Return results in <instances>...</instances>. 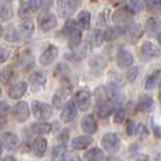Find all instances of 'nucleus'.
<instances>
[{
  "label": "nucleus",
  "mask_w": 161,
  "mask_h": 161,
  "mask_svg": "<svg viewBox=\"0 0 161 161\" xmlns=\"http://www.w3.org/2000/svg\"><path fill=\"white\" fill-rule=\"evenodd\" d=\"M0 51H2V53H0V61L6 62V61H7V57L10 55V51H8L6 47H2V50H0Z\"/></svg>",
  "instance_id": "45"
},
{
  "label": "nucleus",
  "mask_w": 161,
  "mask_h": 161,
  "mask_svg": "<svg viewBox=\"0 0 161 161\" xmlns=\"http://www.w3.org/2000/svg\"><path fill=\"white\" fill-rule=\"evenodd\" d=\"M125 119H126V109L122 108V106H119V108L114 109V113H113L114 123L120 125V123H123V120H125Z\"/></svg>",
  "instance_id": "40"
},
{
  "label": "nucleus",
  "mask_w": 161,
  "mask_h": 161,
  "mask_svg": "<svg viewBox=\"0 0 161 161\" xmlns=\"http://www.w3.org/2000/svg\"><path fill=\"white\" fill-rule=\"evenodd\" d=\"M47 146H48V142L44 137H37L31 143V151L34 153L36 157H42L45 154V151H47Z\"/></svg>",
  "instance_id": "16"
},
{
  "label": "nucleus",
  "mask_w": 161,
  "mask_h": 161,
  "mask_svg": "<svg viewBox=\"0 0 161 161\" xmlns=\"http://www.w3.org/2000/svg\"><path fill=\"white\" fill-rule=\"evenodd\" d=\"M33 11V7H31V2H21L20 3V8H19V16L21 19H27L28 14Z\"/></svg>",
  "instance_id": "39"
},
{
  "label": "nucleus",
  "mask_w": 161,
  "mask_h": 161,
  "mask_svg": "<svg viewBox=\"0 0 161 161\" xmlns=\"http://www.w3.org/2000/svg\"><path fill=\"white\" fill-rule=\"evenodd\" d=\"M160 71L157 69V71H153V72L150 74V75L146 78L144 80V88L146 89H148V91H151V89H154L157 86V80H158L160 78Z\"/></svg>",
  "instance_id": "32"
},
{
  "label": "nucleus",
  "mask_w": 161,
  "mask_h": 161,
  "mask_svg": "<svg viewBox=\"0 0 161 161\" xmlns=\"http://www.w3.org/2000/svg\"><path fill=\"white\" fill-rule=\"evenodd\" d=\"M153 106H154V100L151 96H142L139 103H137V109H139L140 112H143V113L150 112L151 109H153Z\"/></svg>",
  "instance_id": "24"
},
{
  "label": "nucleus",
  "mask_w": 161,
  "mask_h": 161,
  "mask_svg": "<svg viewBox=\"0 0 161 161\" xmlns=\"http://www.w3.org/2000/svg\"><path fill=\"white\" fill-rule=\"evenodd\" d=\"M137 131H140V139H144V137H147V129H146V126L140 125L139 127H137Z\"/></svg>",
  "instance_id": "47"
},
{
  "label": "nucleus",
  "mask_w": 161,
  "mask_h": 161,
  "mask_svg": "<svg viewBox=\"0 0 161 161\" xmlns=\"http://www.w3.org/2000/svg\"><path fill=\"white\" fill-rule=\"evenodd\" d=\"M16 71L13 67H6L2 71V83L3 85H10V82L16 78Z\"/></svg>",
  "instance_id": "30"
},
{
  "label": "nucleus",
  "mask_w": 161,
  "mask_h": 161,
  "mask_svg": "<svg viewBox=\"0 0 161 161\" xmlns=\"http://www.w3.org/2000/svg\"><path fill=\"white\" fill-rule=\"evenodd\" d=\"M31 112L38 120H48L53 116V108L48 103L38 102V100H34L31 103Z\"/></svg>",
  "instance_id": "3"
},
{
  "label": "nucleus",
  "mask_w": 161,
  "mask_h": 161,
  "mask_svg": "<svg viewBox=\"0 0 161 161\" xmlns=\"http://www.w3.org/2000/svg\"><path fill=\"white\" fill-rule=\"evenodd\" d=\"M2 146H3V148H4V150L10 151V153H14V151H17L20 148V139L14 133H10V131L3 133V136H2Z\"/></svg>",
  "instance_id": "7"
},
{
  "label": "nucleus",
  "mask_w": 161,
  "mask_h": 161,
  "mask_svg": "<svg viewBox=\"0 0 161 161\" xmlns=\"http://www.w3.org/2000/svg\"><path fill=\"white\" fill-rule=\"evenodd\" d=\"M75 103L78 106L79 110L86 112L91 106V100H92V93L88 91V89H80V91L76 92L75 95Z\"/></svg>",
  "instance_id": "9"
},
{
  "label": "nucleus",
  "mask_w": 161,
  "mask_h": 161,
  "mask_svg": "<svg viewBox=\"0 0 161 161\" xmlns=\"http://www.w3.org/2000/svg\"><path fill=\"white\" fill-rule=\"evenodd\" d=\"M27 89H28V83L25 80H19V82L13 83L8 88V92H7L8 97L10 99H20V97H23L25 95Z\"/></svg>",
  "instance_id": "12"
},
{
  "label": "nucleus",
  "mask_w": 161,
  "mask_h": 161,
  "mask_svg": "<svg viewBox=\"0 0 161 161\" xmlns=\"http://www.w3.org/2000/svg\"><path fill=\"white\" fill-rule=\"evenodd\" d=\"M3 161H17V160H16V158H14V157L8 156V157H4V158H3Z\"/></svg>",
  "instance_id": "51"
},
{
  "label": "nucleus",
  "mask_w": 161,
  "mask_h": 161,
  "mask_svg": "<svg viewBox=\"0 0 161 161\" xmlns=\"http://www.w3.org/2000/svg\"><path fill=\"white\" fill-rule=\"evenodd\" d=\"M125 34L131 40V41H136V40H139L140 37L143 36V28L140 24H131L129 28H126Z\"/></svg>",
  "instance_id": "23"
},
{
  "label": "nucleus",
  "mask_w": 161,
  "mask_h": 161,
  "mask_svg": "<svg viewBox=\"0 0 161 161\" xmlns=\"http://www.w3.org/2000/svg\"><path fill=\"white\" fill-rule=\"evenodd\" d=\"M76 31H79L76 21H74V20H71V19L67 20V23H65L64 27H62V34H64V36H67L68 38H69V37L74 36Z\"/></svg>",
  "instance_id": "31"
},
{
  "label": "nucleus",
  "mask_w": 161,
  "mask_h": 161,
  "mask_svg": "<svg viewBox=\"0 0 161 161\" xmlns=\"http://www.w3.org/2000/svg\"><path fill=\"white\" fill-rule=\"evenodd\" d=\"M68 154L69 153L67 151V147H65L64 144L55 146L53 150V161H64Z\"/></svg>",
  "instance_id": "28"
},
{
  "label": "nucleus",
  "mask_w": 161,
  "mask_h": 161,
  "mask_svg": "<svg viewBox=\"0 0 161 161\" xmlns=\"http://www.w3.org/2000/svg\"><path fill=\"white\" fill-rule=\"evenodd\" d=\"M85 53H86V47L80 45V47L75 48V50H71V53L65 54V58L69 59V61H80L85 57Z\"/></svg>",
  "instance_id": "25"
},
{
  "label": "nucleus",
  "mask_w": 161,
  "mask_h": 161,
  "mask_svg": "<svg viewBox=\"0 0 161 161\" xmlns=\"http://www.w3.org/2000/svg\"><path fill=\"white\" fill-rule=\"evenodd\" d=\"M57 57H58V48L55 45H48L40 55V64L42 67H48V65H51L55 61Z\"/></svg>",
  "instance_id": "11"
},
{
  "label": "nucleus",
  "mask_w": 161,
  "mask_h": 161,
  "mask_svg": "<svg viewBox=\"0 0 161 161\" xmlns=\"http://www.w3.org/2000/svg\"><path fill=\"white\" fill-rule=\"evenodd\" d=\"M3 38H4L7 42H19L20 33L14 27H10V28H7V30H6L4 34H3Z\"/></svg>",
  "instance_id": "36"
},
{
  "label": "nucleus",
  "mask_w": 161,
  "mask_h": 161,
  "mask_svg": "<svg viewBox=\"0 0 161 161\" xmlns=\"http://www.w3.org/2000/svg\"><path fill=\"white\" fill-rule=\"evenodd\" d=\"M160 27H161V23L158 21V19H156V17H150V19H147V21H146V31H147L148 34H157L160 31Z\"/></svg>",
  "instance_id": "26"
},
{
  "label": "nucleus",
  "mask_w": 161,
  "mask_h": 161,
  "mask_svg": "<svg viewBox=\"0 0 161 161\" xmlns=\"http://www.w3.org/2000/svg\"><path fill=\"white\" fill-rule=\"evenodd\" d=\"M30 129L34 134H37V136H44V134L51 133L53 126L47 122H37V123H34V125H31Z\"/></svg>",
  "instance_id": "18"
},
{
  "label": "nucleus",
  "mask_w": 161,
  "mask_h": 161,
  "mask_svg": "<svg viewBox=\"0 0 161 161\" xmlns=\"http://www.w3.org/2000/svg\"><path fill=\"white\" fill-rule=\"evenodd\" d=\"M85 158L88 161H103L105 158V154L100 148H91L89 151H86Z\"/></svg>",
  "instance_id": "34"
},
{
  "label": "nucleus",
  "mask_w": 161,
  "mask_h": 161,
  "mask_svg": "<svg viewBox=\"0 0 161 161\" xmlns=\"http://www.w3.org/2000/svg\"><path fill=\"white\" fill-rule=\"evenodd\" d=\"M53 2H54V0H40V7H41V8H44V10L47 11L48 8L51 7V4H53Z\"/></svg>",
  "instance_id": "46"
},
{
  "label": "nucleus",
  "mask_w": 161,
  "mask_h": 161,
  "mask_svg": "<svg viewBox=\"0 0 161 161\" xmlns=\"http://www.w3.org/2000/svg\"><path fill=\"white\" fill-rule=\"evenodd\" d=\"M116 61H117V65H119L120 68H131L133 67L134 58H133V54H131L130 51L125 50V48H120L117 55H116Z\"/></svg>",
  "instance_id": "14"
},
{
  "label": "nucleus",
  "mask_w": 161,
  "mask_h": 161,
  "mask_svg": "<svg viewBox=\"0 0 161 161\" xmlns=\"http://www.w3.org/2000/svg\"><path fill=\"white\" fill-rule=\"evenodd\" d=\"M0 112H2V120L3 123L2 125H4V119H6V114L10 112V108H8V105L4 102V100H2V109H0Z\"/></svg>",
  "instance_id": "44"
},
{
  "label": "nucleus",
  "mask_w": 161,
  "mask_h": 161,
  "mask_svg": "<svg viewBox=\"0 0 161 161\" xmlns=\"http://www.w3.org/2000/svg\"><path fill=\"white\" fill-rule=\"evenodd\" d=\"M64 161H80V160H79L78 156H75V154H68Z\"/></svg>",
  "instance_id": "49"
},
{
  "label": "nucleus",
  "mask_w": 161,
  "mask_h": 161,
  "mask_svg": "<svg viewBox=\"0 0 161 161\" xmlns=\"http://www.w3.org/2000/svg\"><path fill=\"white\" fill-rule=\"evenodd\" d=\"M157 40H158V44L161 45V33L158 34V37H157Z\"/></svg>",
  "instance_id": "53"
},
{
  "label": "nucleus",
  "mask_w": 161,
  "mask_h": 161,
  "mask_svg": "<svg viewBox=\"0 0 161 161\" xmlns=\"http://www.w3.org/2000/svg\"><path fill=\"white\" fill-rule=\"evenodd\" d=\"M13 117L17 120L19 123H24L25 120L30 117V113H31V109L28 106L27 102L21 100V102H17L16 105L13 106Z\"/></svg>",
  "instance_id": "5"
},
{
  "label": "nucleus",
  "mask_w": 161,
  "mask_h": 161,
  "mask_svg": "<svg viewBox=\"0 0 161 161\" xmlns=\"http://www.w3.org/2000/svg\"><path fill=\"white\" fill-rule=\"evenodd\" d=\"M108 91H109V99L112 100V103L123 102V99H125V93H123V91L117 85L108 86Z\"/></svg>",
  "instance_id": "19"
},
{
  "label": "nucleus",
  "mask_w": 161,
  "mask_h": 161,
  "mask_svg": "<svg viewBox=\"0 0 161 161\" xmlns=\"http://www.w3.org/2000/svg\"><path fill=\"white\" fill-rule=\"evenodd\" d=\"M13 8L10 7L8 4H6V3H3L2 4V8H0V19H2L3 23L6 21H10L11 19H13Z\"/></svg>",
  "instance_id": "37"
},
{
  "label": "nucleus",
  "mask_w": 161,
  "mask_h": 161,
  "mask_svg": "<svg viewBox=\"0 0 161 161\" xmlns=\"http://www.w3.org/2000/svg\"><path fill=\"white\" fill-rule=\"evenodd\" d=\"M158 96H160V99H161V83H160V86H158Z\"/></svg>",
  "instance_id": "54"
},
{
  "label": "nucleus",
  "mask_w": 161,
  "mask_h": 161,
  "mask_svg": "<svg viewBox=\"0 0 161 161\" xmlns=\"http://www.w3.org/2000/svg\"><path fill=\"white\" fill-rule=\"evenodd\" d=\"M80 127H82V130L85 131L86 134H95L97 130V123L96 120H95V117L92 116V114H86V116H83L82 122H80Z\"/></svg>",
  "instance_id": "15"
},
{
  "label": "nucleus",
  "mask_w": 161,
  "mask_h": 161,
  "mask_svg": "<svg viewBox=\"0 0 161 161\" xmlns=\"http://www.w3.org/2000/svg\"><path fill=\"white\" fill-rule=\"evenodd\" d=\"M93 143V139H92L89 134H85V136H78L71 142V146H72L74 150H85L89 146Z\"/></svg>",
  "instance_id": "17"
},
{
  "label": "nucleus",
  "mask_w": 161,
  "mask_h": 161,
  "mask_svg": "<svg viewBox=\"0 0 161 161\" xmlns=\"http://www.w3.org/2000/svg\"><path fill=\"white\" fill-rule=\"evenodd\" d=\"M30 83L34 88H41V86H44L47 83V78L41 72H34L30 75Z\"/></svg>",
  "instance_id": "29"
},
{
  "label": "nucleus",
  "mask_w": 161,
  "mask_h": 161,
  "mask_svg": "<svg viewBox=\"0 0 161 161\" xmlns=\"http://www.w3.org/2000/svg\"><path fill=\"white\" fill-rule=\"evenodd\" d=\"M102 146L106 151H109L110 154L119 151L120 148V137L117 136L116 133H106L105 136L102 137Z\"/></svg>",
  "instance_id": "6"
},
{
  "label": "nucleus",
  "mask_w": 161,
  "mask_h": 161,
  "mask_svg": "<svg viewBox=\"0 0 161 161\" xmlns=\"http://www.w3.org/2000/svg\"><path fill=\"white\" fill-rule=\"evenodd\" d=\"M69 93V89H65V88H61L59 91H57L54 93V97H53V102H54V106L55 108H64L65 103H67V95Z\"/></svg>",
  "instance_id": "20"
},
{
  "label": "nucleus",
  "mask_w": 161,
  "mask_h": 161,
  "mask_svg": "<svg viewBox=\"0 0 161 161\" xmlns=\"http://www.w3.org/2000/svg\"><path fill=\"white\" fill-rule=\"evenodd\" d=\"M109 2H114V0H109Z\"/></svg>",
  "instance_id": "56"
},
{
  "label": "nucleus",
  "mask_w": 161,
  "mask_h": 161,
  "mask_svg": "<svg viewBox=\"0 0 161 161\" xmlns=\"http://www.w3.org/2000/svg\"><path fill=\"white\" fill-rule=\"evenodd\" d=\"M91 2H97V0H91Z\"/></svg>",
  "instance_id": "55"
},
{
  "label": "nucleus",
  "mask_w": 161,
  "mask_h": 161,
  "mask_svg": "<svg viewBox=\"0 0 161 161\" xmlns=\"http://www.w3.org/2000/svg\"><path fill=\"white\" fill-rule=\"evenodd\" d=\"M105 161H122V160L117 158V157H109V158H106Z\"/></svg>",
  "instance_id": "52"
},
{
  "label": "nucleus",
  "mask_w": 161,
  "mask_h": 161,
  "mask_svg": "<svg viewBox=\"0 0 161 161\" xmlns=\"http://www.w3.org/2000/svg\"><path fill=\"white\" fill-rule=\"evenodd\" d=\"M160 55V50L157 45H154L150 41H144L139 50V57L142 61H151V59L157 58Z\"/></svg>",
  "instance_id": "4"
},
{
  "label": "nucleus",
  "mask_w": 161,
  "mask_h": 161,
  "mask_svg": "<svg viewBox=\"0 0 161 161\" xmlns=\"http://www.w3.org/2000/svg\"><path fill=\"white\" fill-rule=\"evenodd\" d=\"M91 44L93 47H100V45L105 42V31L102 30H93L91 33Z\"/></svg>",
  "instance_id": "27"
},
{
  "label": "nucleus",
  "mask_w": 161,
  "mask_h": 161,
  "mask_svg": "<svg viewBox=\"0 0 161 161\" xmlns=\"http://www.w3.org/2000/svg\"><path fill=\"white\" fill-rule=\"evenodd\" d=\"M78 110L79 109H78V106H76L75 100H68L61 110V120L65 123L72 122L76 117V114H78Z\"/></svg>",
  "instance_id": "10"
},
{
  "label": "nucleus",
  "mask_w": 161,
  "mask_h": 161,
  "mask_svg": "<svg viewBox=\"0 0 161 161\" xmlns=\"http://www.w3.org/2000/svg\"><path fill=\"white\" fill-rule=\"evenodd\" d=\"M112 20H113L114 25L117 28H122L123 31H126V28H129L133 24V14L130 11H127L126 8H119L113 13Z\"/></svg>",
  "instance_id": "2"
},
{
  "label": "nucleus",
  "mask_w": 161,
  "mask_h": 161,
  "mask_svg": "<svg viewBox=\"0 0 161 161\" xmlns=\"http://www.w3.org/2000/svg\"><path fill=\"white\" fill-rule=\"evenodd\" d=\"M82 0H57V11L61 19L69 20V17L78 10Z\"/></svg>",
  "instance_id": "1"
},
{
  "label": "nucleus",
  "mask_w": 161,
  "mask_h": 161,
  "mask_svg": "<svg viewBox=\"0 0 161 161\" xmlns=\"http://www.w3.org/2000/svg\"><path fill=\"white\" fill-rule=\"evenodd\" d=\"M68 137H69V133H68V130H64L61 133V136H59V142H61V144H64V143L67 142Z\"/></svg>",
  "instance_id": "48"
},
{
  "label": "nucleus",
  "mask_w": 161,
  "mask_h": 161,
  "mask_svg": "<svg viewBox=\"0 0 161 161\" xmlns=\"http://www.w3.org/2000/svg\"><path fill=\"white\" fill-rule=\"evenodd\" d=\"M57 17L55 14L50 13V11H44V13L40 14L38 17V25L42 31H50L53 28L57 27Z\"/></svg>",
  "instance_id": "8"
},
{
  "label": "nucleus",
  "mask_w": 161,
  "mask_h": 161,
  "mask_svg": "<svg viewBox=\"0 0 161 161\" xmlns=\"http://www.w3.org/2000/svg\"><path fill=\"white\" fill-rule=\"evenodd\" d=\"M34 31H36V24H34L33 20H31L30 17H27V19H21L20 25H19L20 36H21L23 38H31L33 34H34Z\"/></svg>",
  "instance_id": "13"
},
{
  "label": "nucleus",
  "mask_w": 161,
  "mask_h": 161,
  "mask_svg": "<svg viewBox=\"0 0 161 161\" xmlns=\"http://www.w3.org/2000/svg\"><path fill=\"white\" fill-rule=\"evenodd\" d=\"M76 24H78L79 30H89L91 27V13L86 10H82L76 17Z\"/></svg>",
  "instance_id": "21"
},
{
  "label": "nucleus",
  "mask_w": 161,
  "mask_h": 161,
  "mask_svg": "<svg viewBox=\"0 0 161 161\" xmlns=\"http://www.w3.org/2000/svg\"><path fill=\"white\" fill-rule=\"evenodd\" d=\"M137 127H139V126H137L133 120H129L127 125H126V133H127V136H134V134L137 133Z\"/></svg>",
  "instance_id": "43"
},
{
  "label": "nucleus",
  "mask_w": 161,
  "mask_h": 161,
  "mask_svg": "<svg viewBox=\"0 0 161 161\" xmlns=\"http://www.w3.org/2000/svg\"><path fill=\"white\" fill-rule=\"evenodd\" d=\"M139 74H140L139 67H131L130 69L127 71V74H126V79H127L129 82H134V80L137 79V76H139Z\"/></svg>",
  "instance_id": "42"
},
{
  "label": "nucleus",
  "mask_w": 161,
  "mask_h": 161,
  "mask_svg": "<svg viewBox=\"0 0 161 161\" xmlns=\"http://www.w3.org/2000/svg\"><path fill=\"white\" fill-rule=\"evenodd\" d=\"M68 74H69V67L64 62L57 65L55 71H54V76H67Z\"/></svg>",
  "instance_id": "41"
},
{
  "label": "nucleus",
  "mask_w": 161,
  "mask_h": 161,
  "mask_svg": "<svg viewBox=\"0 0 161 161\" xmlns=\"http://www.w3.org/2000/svg\"><path fill=\"white\" fill-rule=\"evenodd\" d=\"M144 8L150 13H160L161 11V0H146Z\"/></svg>",
  "instance_id": "38"
},
{
  "label": "nucleus",
  "mask_w": 161,
  "mask_h": 161,
  "mask_svg": "<svg viewBox=\"0 0 161 161\" xmlns=\"http://www.w3.org/2000/svg\"><path fill=\"white\" fill-rule=\"evenodd\" d=\"M105 31V41H114L120 34H125V31L122 28H117V27H108Z\"/></svg>",
  "instance_id": "33"
},
{
  "label": "nucleus",
  "mask_w": 161,
  "mask_h": 161,
  "mask_svg": "<svg viewBox=\"0 0 161 161\" xmlns=\"http://www.w3.org/2000/svg\"><path fill=\"white\" fill-rule=\"evenodd\" d=\"M154 130H156V136H161V127L154 125Z\"/></svg>",
  "instance_id": "50"
},
{
  "label": "nucleus",
  "mask_w": 161,
  "mask_h": 161,
  "mask_svg": "<svg viewBox=\"0 0 161 161\" xmlns=\"http://www.w3.org/2000/svg\"><path fill=\"white\" fill-rule=\"evenodd\" d=\"M112 113H114V109L110 103H99L96 108V114L100 117V119H106L109 117Z\"/></svg>",
  "instance_id": "22"
},
{
  "label": "nucleus",
  "mask_w": 161,
  "mask_h": 161,
  "mask_svg": "<svg viewBox=\"0 0 161 161\" xmlns=\"http://www.w3.org/2000/svg\"><path fill=\"white\" fill-rule=\"evenodd\" d=\"M123 6H125L123 8L130 11L131 14H137L142 10V3H140V0H125Z\"/></svg>",
  "instance_id": "35"
},
{
  "label": "nucleus",
  "mask_w": 161,
  "mask_h": 161,
  "mask_svg": "<svg viewBox=\"0 0 161 161\" xmlns=\"http://www.w3.org/2000/svg\"><path fill=\"white\" fill-rule=\"evenodd\" d=\"M7 2H11V0H7Z\"/></svg>",
  "instance_id": "57"
}]
</instances>
